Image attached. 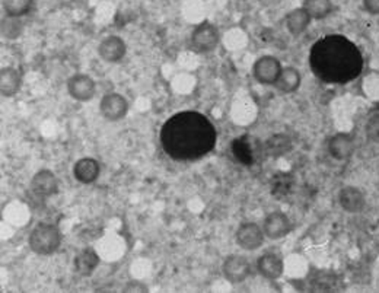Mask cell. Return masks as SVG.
Wrapping results in <instances>:
<instances>
[{
    "instance_id": "cell-1",
    "label": "cell",
    "mask_w": 379,
    "mask_h": 293,
    "mask_svg": "<svg viewBox=\"0 0 379 293\" xmlns=\"http://www.w3.org/2000/svg\"><path fill=\"white\" fill-rule=\"evenodd\" d=\"M161 145L174 161H197L210 153L217 133L210 120L197 111H181L169 117L161 128Z\"/></svg>"
},
{
    "instance_id": "cell-2",
    "label": "cell",
    "mask_w": 379,
    "mask_h": 293,
    "mask_svg": "<svg viewBox=\"0 0 379 293\" xmlns=\"http://www.w3.org/2000/svg\"><path fill=\"white\" fill-rule=\"evenodd\" d=\"M312 73L327 85H346L363 70V56L359 47L340 34L319 38L310 51Z\"/></svg>"
},
{
    "instance_id": "cell-3",
    "label": "cell",
    "mask_w": 379,
    "mask_h": 293,
    "mask_svg": "<svg viewBox=\"0 0 379 293\" xmlns=\"http://www.w3.org/2000/svg\"><path fill=\"white\" fill-rule=\"evenodd\" d=\"M30 248L38 255H50L59 250L62 233L53 223H40L30 233Z\"/></svg>"
},
{
    "instance_id": "cell-4",
    "label": "cell",
    "mask_w": 379,
    "mask_h": 293,
    "mask_svg": "<svg viewBox=\"0 0 379 293\" xmlns=\"http://www.w3.org/2000/svg\"><path fill=\"white\" fill-rule=\"evenodd\" d=\"M219 44V31L210 22L198 23L191 33L190 45L196 52H210Z\"/></svg>"
},
{
    "instance_id": "cell-5",
    "label": "cell",
    "mask_w": 379,
    "mask_h": 293,
    "mask_svg": "<svg viewBox=\"0 0 379 293\" xmlns=\"http://www.w3.org/2000/svg\"><path fill=\"white\" fill-rule=\"evenodd\" d=\"M252 72L260 84L274 85L282 73V65L273 56H263L254 63Z\"/></svg>"
},
{
    "instance_id": "cell-6",
    "label": "cell",
    "mask_w": 379,
    "mask_h": 293,
    "mask_svg": "<svg viewBox=\"0 0 379 293\" xmlns=\"http://www.w3.org/2000/svg\"><path fill=\"white\" fill-rule=\"evenodd\" d=\"M264 231L252 222L242 223L237 231V243L247 251H254L264 243Z\"/></svg>"
},
{
    "instance_id": "cell-7",
    "label": "cell",
    "mask_w": 379,
    "mask_h": 293,
    "mask_svg": "<svg viewBox=\"0 0 379 293\" xmlns=\"http://www.w3.org/2000/svg\"><path fill=\"white\" fill-rule=\"evenodd\" d=\"M223 275L231 283H242L251 273V264L244 255H230L223 262Z\"/></svg>"
},
{
    "instance_id": "cell-8",
    "label": "cell",
    "mask_w": 379,
    "mask_h": 293,
    "mask_svg": "<svg viewBox=\"0 0 379 293\" xmlns=\"http://www.w3.org/2000/svg\"><path fill=\"white\" fill-rule=\"evenodd\" d=\"M99 111L110 121H117L125 117L129 111V104L120 94H107L99 104Z\"/></svg>"
},
{
    "instance_id": "cell-9",
    "label": "cell",
    "mask_w": 379,
    "mask_h": 293,
    "mask_svg": "<svg viewBox=\"0 0 379 293\" xmlns=\"http://www.w3.org/2000/svg\"><path fill=\"white\" fill-rule=\"evenodd\" d=\"M67 91L72 98L78 101H89L95 95V82L88 74H74L69 79Z\"/></svg>"
},
{
    "instance_id": "cell-10",
    "label": "cell",
    "mask_w": 379,
    "mask_h": 293,
    "mask_svg": "<svg viewBox=\"0 0 379 293\" xmlns=\"http://www.w3.org/2000/svg\"><path fill=\"white\" fill-rule=\"evenodd\" d=\"M232 153L241 165L252 167L256 164V157H257V149H256L254 139L247 136V135L234 139Z\"/></svg>"
},
{
    "instance_id": "cell-11",
    "label": "cell",
    "mask_w": 379,
    "mask_h": 293,
    "mask_svg": "<svg viewBox=\"0 0 379 293\" xmlns=\"http://www.w3.org/2000/svg\"><path fill=\"white\" fill-rule=\"evenodd\" d=\"M263 231L270 239H281L292 231V223L283 211H273L266 218Z\"/></svg>"
},
{
    "instance_id": "cell-12",
    "label": "cell",
    "mask_w": 379,
    "mask_h": 293,
    "mask_svg": "<svg viewBox=\"0 0 379 293\" xmlns=\"http://www.w3.org/2000/svg\"><path fill=\"white\" fill-rule=\"evenodd\" d=\"M355 149V138L349 135V133H337V135H334L328 140V152H330V155L337 159V161H346V159L353 155Z\"/></svg>"
},
{
    "instance_id": "cell-13",
    "label": "cell",
    "mask_w": 379,
    "mask_h": 293,
    "mask_svg": "<svg viewBox=\"0 0 379 293\" xmlns=\"http://www.w3.org/2000/svg\"><path fill=\"white\" fill-rule=\"evenodd\" d=\"M57 189H59L57 178L52 171H48V170L38 171L31 179V190L38 197L53 196L57 193Z\"/></svg>"
},
{
    "instance_id": "cell-14",
    "label": "cell",
    "mask_w": 379,
    "mask_h": 293,
    "mask_svg": "<svg viewBox=\"0 0 379 293\" xmlns=\"http://www.w3.org/2000/svg\"><path fill=\"white\" fill-rule=\"evenodd\" d=\"M98 55L104 62L117 63L125 56V43L115 35H110L99 43Z\"/></svg>"
},
{
    "instance_id": "cell-15",
    "label": "cell",
    "mask_w": 379,
    "mask_h": 293,
    "mask_svg": "<svg viewBox=\"0 0 379 293\" xmlns=\"http://www.w3.org/2000/svg\"><path fill=\"white\" fill-rule=\"evenodd\" d=\"M257 269L266 279H279L283 273V261L279 255L267 253L259 258Z\"/></svg>"
},
{
    "instance_id": "cell-16",
    "label": "cell",
    "mask_w": 379,
    "mask_h": 293,
    "mask_svg": "<svg viewBox=\"0 0 379 293\" xmlns=\"http://www.w3.org/2000/svg\"><path fill=\"white\" fill-rule=\"evenodd\" d=\"M73 175L82 184H91L99 177V164L92 157H82L74 164Z\"/></svg>"
},
{
    "instance_id": "cell-17",
    "label": "cell",
    "mask_w": 379,
    "mask_h": 293,
    "mask_svg": "<svg viewBox=\"0 0 379 293\" xmlns=\"http://www.w3.org/2000/svg\"><path fill=\"white\" fill-rule=\"evenodd\" d=\"M311 15L307 12L305 8H298L290 11L285 21H286V28L290 34L293 35H300L302 33H305L308 30V26L311 23Z\"/></svg>"
},
{
    "instance_id": "cell-18",
    "label": "cell",
    "mask_w": 379,
    "mask_h": 293,
    "mask_svg": "<svg viewBox=\"0 0 379 293\" xmlns=\"http://www.w3.org/2000/svg\"><path fill=\"white\" fill-rule=\"evenodd\" d=\"M293 145L292 140L288 135H283V133H279V135L270 136L264 145H263V152L270 156V157H281L292 150Z\"/></svg>"
},
{
    "instance_id": "cell-19",
    "label": "cell",
    "mask_w": 379,
    "mask_h": 293,
    "mask_svg": "<svg viewBox=\"0 0 379 293\" xmlns=\"http://www.w3.org/2000/svg\"><path fill=\"white\" fill-rule=\"evenodd\" d=\"M339 201L349 213L362 211L365 207V196L356 187H344L339 194Z\"/></svg>"
},
{
    "instance_id": "cell-20",
    "label": "cell",
    "mask_w": 379,
    "mask_h": 293,
    "mask_svg": "<svg viewBox=\"0 0 379 293\" xmlns=\"http://www.w3.org/2000/svg\"><path fill=\"white\" fill-rule=\"evenodd\" d=\"M98 264H99V257L91 248L82 250L74 257V270L81 276H91L98 267Z\"/></svg>"
},
{
    "instance_id": "cell-21",
    "label": "cell",
    "mask_w": 379,
    "mask_h": 293,
    "mask_svg": "<svg viewBox=\"0 0 379 293\" xmlns=\"http://www.w3.org/2000/svg\"><path fill=\"white\" fill-rule=\"evenodd\" d=\"M293 185H295V179H293L292 174H289V172H279V174H276L271 178V182H270L271 194L277 200H283V199H286L292 193Z\"/></svg>"
},
{
    "instance_id": "cell-22",
    "label": "cell",
    "mask_w": 379,
    "mask_h": 293,
    "mask_svg": "<svg viewBox=\"0 0 379 293\" xmlns=\"http://www.w3.org/2000/svg\"><path fill=\"white\" fill-rule=\"evenodd\" d=\"M21 88V76L12 67H4L0 72V92L4 96H13Z\"/></svg>"
},
{
    "instance_id": "cell-23",
    "label": "cell",
    "mask_w": 379,
    "mask_h": 293,
    "mask_svg": "<svg viewBox=\"0 0 379 293\" xmlns=\"http://www.w3.org/2000/svg\"><path fill=\"white\" fill-rule=\"evenodd\" d=\"M274 85L277 91L283 94H292L300 87V73L295 67L282 69V73Z\"/></svg>"
},
{
    "instance_id": "cell-24",
    "label": "cell",
    "mask_w": 379,
    "mask_h": 293,
    "mask_svg": "<svg viewBox=\"0 0 379 293\" xmlns=\"http://www.w3.org/2000/svg\"><path fill=\"white\" fill-rule=\"evenodd\" d=\"M303 8L314 19H324L333 12L332 0H303Z\"/></svg>"
},
{
    "instance_id": "cell-25",
    "label": "cell",
    "mask_w": 379,
    "mask_h": 293,
    "mask_svg": "<svg viewBox=\"0 0 379 293\" xmlns=\"http://www.w3.org/2000/svg\"><path fill=\"white\" fill-rule=\"evenodd\" d=\"M33 8V0H4V9L11 18L27 15Z\"/></svg>"
},
{
    "instance_id": "cell-26",
    "label": "cell",
    "mask_w": 379,
    "mask_h": 293,
    "mask_svg": "<svg viewBox=\"0 0 379 293\" xmlns=\"http://www.w3.org/2000/svg\"><path fill=\"white\" fill-rule=\"evenodd\" d=\"M22 33V25L21 22L18 21V18H11L4 21V25H2V34L8 38H16L19 37Z\"/></svg>"
},
{
    "instance_id": "cell-27",
    "label": "cell",
    "mask_w": 379,
    "mask_h": 293,
    "mask_svg": "<svg viewBox=\"0 0 379 293\" xmlns=\"http://www.w3.org/2000/svg\"><path fill=\"white\" fill-rule=\"evenodd\" d=\"M365 131H366V138L370 142L379 143V113L369 117V120L366 121Z\"/></svg>"
},
{
    "instance_id": "cell-28",
    "label": "cell",
    "mask_w": 379,
    "mask_h": 293,
    "mask_svg": "<svg viewBox=\"0 0 379 293\" xmlns=\"http://www.w3.org/2000/svg\"><path fill=\"white\" fill-rule=\"evenodd\" d=\"M363 6L370 15H379V0H363Z\"/></svg>"
}]
</instances>
